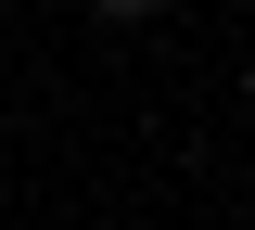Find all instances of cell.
<instances>
[{
    "mask_svg": "<svg viewBox=\"0 0 255 230\" xmlns=\"http://www.w3.org/2000/svg\"><path fill=\"white\" fill-rule=\"evenodd\" d=\"M90 13H102V26H153L166 0H90Z\"/></svg>",
    "mask_w": 255,
    "mask_h": 230,
    "instance_id": "cell-1",
    "label": "cell"
},
{
    "mask_svg": "<svg viewBox=\"0 0 255 230\" xmlns=\"http://www.w3.org/2000/svg\"><path fill=\"white\" fill-rule=\"evenodd\" d=\"M243 115H255V64H243Z\"/></svg>",
    "mask_w": 255,
    "mask_h": 230,
    "instance_id": "cell-2",
    "label": "cell"
},
{
    "mask_svg": "<svg viewBox=\"0 0 255 230\" xmlns=\"http://www.w3.org/2000/svg\"><path fill=\"white\" fill-rule=\"evenodd\" d=\"M0 230H13V218H0Z\"/></svg>",
    "mask_w": 255,
    "mask_h": 230,
    "instance_id": "cell-3",
    "label": "cell"
}]
</instances>
